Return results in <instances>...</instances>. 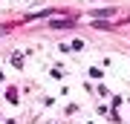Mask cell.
I'll return each instance as SVG.
<instances>
[{
	"instance_id": "obj_1",
	"label": "cell",
	"mask_w": 130,
	"mask_h": 124,
	"mask_svg": "<svg viewBox=\"0 0 130 124\" xmlns=\"http://www.w3.org/2000/svg\"><path fill=\"white\" fill-rule=\"evenodd\" d=\"M49 26H52V29H70V26H75V17H61V20H49Z\"/></svg>"
},
{
	"instance_id": "obj_2",
	"label": "cell",
	"mask_w": 130,
	"mask_h": 124,
	"mask_svg": "<svg viewBox=\"0 0 130 124\" xmlns=\"http://www.w3.org/2000/svg\"><path fill=\"white\" fill-rule=\"evenodd\" d=\"M110 14H116V9H101V12H95L93 17L98 20V17H110Z\"/></svg>"
}]
</instances>
